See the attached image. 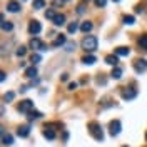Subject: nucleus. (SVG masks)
<instances>
[{
	"instance_id": "obj_7",
	"label": "nucleus",
	"mask_w": 147,
	"mask_h": 147,
	"mask_svg": "<svg viewBox=\"0 0 147 147\" xmlns=\"http://www.w3.org/2000/svg\"><path fill=\"white\" fill-rule=\"evenodd\" d=\"M30 47H32L34 50H47V47L44 45V42H42L40 38H37V37H34V38L30 40Z\"/></svg>"
},
{
	"instance_id": "obj_9",
	"label": "nucleus",
	"mask_w": 147,
	"mask_h": 147,
	"mask_svg": "<svg viewBox=\"0 0 147 147\" xmlns=\"http://www.w3.org/2000/svg\"><path fill=\"white\" fill-rule=\"evenodd\" d=\"M44 137L49 139V140H54L55 139V130L52 129V125H45V129H44Z\"/></svg>"
},
{
	"instance_id": "obj_12",
	"label": "nucleus",
	"mask_w": 147,
	"mask_h": 147,
	"mask_svg": "<svg viewBox=\"0 0 147 147\" xmlns=\"http://www.w3.org/2000/svg\"><path fill=\"white\" fill-rule=\"evenodd\" d=\"M54 24L57 25V27L64 25V24H65V15H64V13H57V15H55V18H54Z\"/></svg>"
},
{
	"instance_id": "obj_35",
	"label": "nucleus",
	"mask_w": 147,
	"mask_h": 147,
	"mask_svg": "<svg viewBox=\"0 0 147 147\" xmlns=\"http://www.w3.org/2000/svg\"><path fill=\"white\" fill-rule=\"evenodd\" d=\"M64 3V0H54V5L57 7V5H62Z\"/></svg>"
},
{
	"instance_id": "obj_20",
	"label": "nucleus",
	"mask_w": 147,
	"mask_h": 147,
	"mask_svg": "<svg viewBox=\"0 0 147 147\" xmlns=\"http://www.w3.org/2000/svg\"><path fill=\"white\" fill-rule=\"evenodd\" d=\"M110 75H112V79H115V80H117V79H120V77H122V69H119V67H114Z\"/></svg>"
},
{
	"instance_id": "obj_11",
	"label": "nucleus",
	"mask_w": 147,
	"mask_h": 147,
	"mask_svg": "<svg viewBox=\"0 0 147 147\" xmlns=\"http://www.w3.org/2000/svg\"><path fill=\"white\" fill-rule=\"evenodd\" d=\"M17 134H18V137H27L28 134H30V127L28 125H20L17 129Z\"/></svg>"
},
{
	"instance_id": "obj_26",
	"label": "nucleus",
	"mask_w": 147,
	"mask_h": 147,
	"mask_svg": "<svg viewBox=\"0 0 147 147\" xmlns=\"http://www.w3.org/2000/svg\"><path fill=\"white\" fill-rule=\"evenodd\" d=\"M139 45L147 50V35H142L140 38H139Z\"/></svg>"
},
{
	"instance_id": "obj_4",
	"label": "nucleus",
	"mask_w": 147,
	"mask_h": 147,
	"mask_svg": "<svg viewBox=\"0 0 147 147\" xmlns=\"http://www.w3.org/2000/svg\"><path fill=\"white\" fill-rule=\"evenodd\" d=\"M34 110V102L32 100H22L18 104V112H22V114H28V112H32Z\"/></svg>"
},
{
	"instance_id": "obj_16",
	"label": "nucleus",
	"mask_w": 147,
	"mask_h": 147,
	"mask_svg": "<svg viewBox=\"0 0 147 147\" xmlns=\"http://www.w3.org/2000/svg\"><path fill=\"white\" fill-rule=\"evenodd\" d=\"M65 40H67V38H65V35H59V37H57V38L54 40V42H52V47L64 45V44H65Z\"/></svg>"
},
{
	"instance_id": "obj_39",
	"label": "nucleus",
	"mask_w": 147,
	"mask_h": 147,
	"mask_svg": "<svg viewBox=\"0 0 147 147\" xmlns=\"http://www.w3.org/2000/svg\"><path fill=\"white\" fill-rule=\"evenodd\" d=\"M146 140H147V134H146Z\"/></svg>"
},
{
	"instance_id": "obj_29",
	"label": "nucleus",
	"mask_w": 147,
	"mask_h": 147,
	"mask_svg": "<svg viewBox=\"0 0 147 147\" xmlns=\"http://www.w3.org/2000/svg\"><path fill=\"white\" fill-rule=\"evenodd\" d=\"M13 97H15V94H13V92H7L3 99H5V102H12V100H13Z\"/></svg>"
},
{
	"instance_id": "obj_1",
	"label": "nucleus",
	"mask_w": 147,
	"mask_h": 147,
	"mask_svg": "<svg viewBox=\"0 0 147 147\" xmlns=\"http://www.w3.org/2000/svg\"><path fill=\"white\" fill-rule=\"evenodd\" d=\"M99 45V40H97V37L94 35H85L82 40V49L85 52H94L95 49Z\"/></svg>"
},
{
	"instance_id": "obj_32",
	"label": "nucleus",
	"mask_w": 147,
	"mask_h": 147,
	"mask_svg": "<svg viewBox=\"0 0 147 147\" xmlns=\"http://www.w3.org/2000/svg\"><path fill=\"white\" fill-rule=\"evenodd\" d=\"M5 79H7V74H5V72H2V70H0V82H3Z\"/></svg>"
},
{
	"instance_id": "obj_6",
	"label": "nucleus",
	"mask_w": 147,
	"mask_h": 147,
	"mask_svg": "<svg viewBox=\"0 0 147 147\" xmlns=\"http://www.w3.org/2000/svg\"><path fill=\"white\" fill-rule=\"evenodd\" d=\"M134 69H136V72L142 74L147 70V60L146 59H137L136 62H134Z\"/></svg>"
},
{
	"instance_id": "obj_28",
	"label": "nucleus",
	"mask_w": 147,
	"mask_h": 147,
	"mask_svg": "<svg viewBox=\"0 0 147 147\" xmlns=\"http://www.w3.org/2000/svg\"><path fill=\"white\" fill-rule=\"evenodd\" d=\"M0 27L3 28V30H5V32H10V30H12V28H13V25H12V24H10V22H3V24H2V25H0Z\"/></svg>"
},
{
	"instance_id": "obj_31",
	"label": "nucleus",
	"mask_w": 147,
	"mask_h": 147,
	"mask_svg": "<svg viewBox=\"0 0 147 147\" xmlns=\"http://www.w3.org/2000/svg\"><path fill=\"white\" fill-rule=\"evenodd\" d=\"M105 3H107V0H95L97 7H105Z\"/></svg>"
},
{
	"instance_id": "obj_36",
	"label": "nucleus",
	"mask_w": 147,
	"mask_h": 147,
	"mask_svg": "<svg viewBox=\"0 0 147 147\" xmlns=\"http://www.w3.org/2000/svg\"><path fill=\"white\" fill-rule=\"evenodd\" d=\"M2 24H3V15L0 13V25H2Z\"/></svg>"
},
{
	"instance_id": "obj_15",
	"label": "nucleus",
	"mask_w": 147,
	"mask_h": 147,
	"mask_svg": "<svg viewBox=\"0 0 147 147\" xmlns=\"http://www.w3.org/2000/svg\"><path fill=\"white\" fill-rule=\"evenodd\" d=\"M130 54V50H129L127 47H119V49H115V55H120V57H127Z\"/></svg>"
},
{
	"instance_id": "obj_40",
	"label": "nucleus",
	"mask_w": 147,
	"mask_h": 147,
	"mask_svg": "<svg viewBox=\"0 0 147 147\" xmlns=\"http://www.w3.org/2000/svg\"><path fill=\"white\" fill-rule=\"evenodd\" d=\"M122 147H127V146H122Z\"/></svg>"
},
{
	"instance_id": "obj_3",
	"label": "nucleus",
	"mask_w": 147,
	"mask_h": 147,
	"mask_svg": "<svg viewBox=\"0 0 147 147\" xmlns=\"http://www.w3.org/2000/svg\"><path fill=\"white\" fill-rule=\"evenodd\" d=\"M137 97V89H134V87H125V89H122V99L124 100H132V99H136Z\"/></svg>"
},
{
	"instance_id": "obj_21",
	"label": "nucleus",
	"mask_w": 147,
	"mask_h": 147,
	"mask_svg": "<svg viewBox=\"0 0 147 147\" xmlns=\"http://www.w3.org/2000/svg\"><path fill=\"white\" fill-rule=\"evenodd\" d=\"M92 27H94V25H92V22H84L82 25H80V30H82L84 34H87V32H90V30H92Z\"/></svg>"
},
{
	"instance_id": "obj_24",
	"label": "nucleus",
	"mask_w": 147,
	"mask_h": 147,
	"mask_svg": "<svg viewBox=\"0 0 147 147\" xmlns=\"http://www.w3.org/2000/svg\"><path fill=\"white\" fill-rule=\"evenodd\" d=\"M42 60V57L38 54H32V57H30V62H32V65H35V64H38Z\"/></svg>"
},
{
	"instance_id": "obj_10",
	"label": "nucleus",
	"mask_w": 147,
	"mask_h": 147,
	"mask_svg": "<svg viewBox=\"0 0 147 147\" xmlns=\"http://www.w3.org/2000/svg\"><path fill=\"white\" fill-rule=\"evenodd\" d=\"M20 9H22V7H20V3H18V2H9V3H7V10L12 12V13H17Z\"/></svg>"
},
{
	"instance_id": "obj_14",
	"label": "nucleus",
	"mask_w": 147,
	"mask_h": 147,
	"mask_svg": "<svg viewBox=\"0 0 147 147\" xmlns=\"http://www.w3.org/2000/svg\"><path fill=\"white\" fill-rule=\"evenodd\" d=\"M25 77H28V79H34V77H37V67H35V65L28 67L27 70H25Z\"/></svg>"
},
{
	"instance_id": "obj_17",
	"label": "nucleus",
	"mask_w": 147,
	"mask_h": 147,
	"mask_svg": "<svg viewBox=\"0 0 147 147\" xmlns=\"http://www.w3.org/2000/svg\"><path fill=\"white\" fill-rule=\"evenodd\" d=\"M28 120H37L42 117V112H38V110H32V112H28Z\"/></svg>"
},
{
	"instance_id": "obj_25",
	"label": "nucleus",
	"mask_w": 147,
	"mask_h": 147,
	"mask_svg": "<svg viewBox=\"0 0 147 147\" xmlns=\"http://www.w3.org/2000/svg\"><path fill=\"white\" fill-rule=\"evenodd\" d=\"M45 7V2L44 0H34V9H44Z\"/></svg>"
},
{
	"instance_id": "obj_23",
	"label": "nucleus",
	"mask_w": 147,
	"mask_h": 147,
	"mask_svg": "<svg viewBox=\"0 0 147 147\" xmlns=\"http://www.w3.org/2000/svg\"><path fill=\"white\" fill-rule=\"evenodd\" d=\"M15 54H17L18 57H24V55L27 54V47H24V45L17 47V50H15Z\"/></svg>"
},
{
	"instance_id": "obj_18",
	"label": "nucleus",
	"mask_w": 147,
	"mask_h": 147,
	"mask_svg": "<svg viewBox=\"0 0 147 147\" xmlns=\"http://www.w3.org/2000/svg\"><path fill=\"white\" fill-rule=\"evenodd\" d=\"M2 142H3L5 146H12V144H13V137H12L10 134H3V136H2Z\"/></svg>"
},
{
	"instance_id": "obj_27",
	"label": "nucleus",
	"mask_w": 147,
	"mask_h": 147,
	"mask_svg": "<svg viewBox=\"0 0 147 147\" xmlns=\"http://www.w3.org/2000/svg\"><path fill=\"white\" fill-rule=\"evenodd\" d=\"M77 28H79V24H77V22H72V24L69 25V34H75Z\"/></svg>"
},
{
	"instance_id": "obj_8",
	"label": "nucleus",
	"mask_w": 147,
	"mask_h": 147,
	"mask_svg": "<svg viewBox=\"0 0 147 147\" xmlns=\"http://www.w3.org/2000/svg\"><path fill=\"white\" fill-rule=\"evenodd\" d=\"M40 30H42V25H40V22H37V20H32V22H30V25H28V32H30L32 35H37V34H40Z\"/></svg>"
},
{
	"instance_id": "obj_37",
	"label": "nucleus",
	"mask_w": 147,
	"mask_h": 147,
	"mask_svg": "<svg viewBox=\"0 0 147 147\" xmlns=\"http://www.w3.org/2000/svg\"><path fill=\"white\" fill-rule=\"evenodd\" d=\"M0 136H3V129L0 127Z\"/></svg>"
},
{
	"instance_id": "obj_2",
	"label": "nucleus",
	"mask_w": 147,
	"mask_h": 147,
	"mask_svg": "<svg viewBox=\"0 0 147 147\" xmlns=\"http://www.w3.org/2000/svg\"><path fill=\"white\" fill-rule=\"evenodd\" d=\"M89 132H90V136L95 139V140H104V130H102L100 124L90 122V124H89Z\"/></svg>"
},
{
	"instance_id": "obj_34",
	"label": "nucleus",
	"mask_w": 147,
	"mask_h": 147,
	"mask_svg": "<svg viewBox=\"0 0 147 147\" xmlns=\"http://www.w3.org/2000/svg\"><path fill=\"white\" fill-rule=\"evenodd\" d=\"M74 89H77V84H75V82L69 84V90H74Z\"/></svg>"
},
{
	"instance_id": "obj_38",
	"label": "nucleus",
	"mask_w": 147,
	"mask_h": 147,
	"mask_svg": "<svg viewBox=\"0 0 147 147\" xmlns=\"http://www.w3.org/2000/svg\"><path fill=\"white\" fill-rule=\"evenodd\" d=\"M114 2H120V0H114Z\"/></svg>"
},
{
	"instance_id": "obj_30",
	"label": "nucleus",
	"mask_w": 147,
	"mask_h": 147,
	"mask_svg": "<svg viewBox=\"0 0 147 147\" xmlns=\"http://www.w3.org/2000/svg\"><path fill=\"white\" fill-rule=\"evenodd\" d=\"M55 15H57V13H55V12H54L52 9H50V10H47V12H45V17H47V18H50V20H54Z\"/></svg>"
},
{
	"instance_id": "obj_22",
	"label": "nucleus",
	"mask_w": 147,
	"mask_h": 147,
	"mask_svg": "<svg viewBox=\"0 0 147 147\" xmlns=\"http://www.w3.org/2000/svg\"><path fill=\"white\" fill-rule=\"evenodd\" d=\"M122 22H124L125 25H134V24H136V18L132 17V15H125V17L122 18Z\"/></svg>"
},
{
	"instance_id": "obj_5",
	"label": "nucleus",
	"mask_w": 147,
	"mask_h": 147,
	"mask_svg": "<svg viewBox=\"0 0 147 147\" xmlns=\"http://www.w3.org/2000/svg\"><path fill=\"white\" fill-rule=\"evenodd\" d=\"M120 129H122V124H120V120H112L109 124V132L112 137H115V136H119L120 134Z\"/></svg>"
},
{
	"instance_id": "obj_13",
	"label": "nucleus",
	"mask_w": 147,
	"mask_h": 147,
	"mask_svg": "<svg viewBox=\"0 0 147 147\" xmlns=\"http://www.w3.org/2000/svg\"><path fill=\"white\" fill-rule=\"evenodd\" d=\"M105 62H107L109 65L117 67V64H119V59H117V55H107V57H105Z\"/></svg>"
},
{
	"instance_id": "obj_19",
	"label": "nucleus",
	"mask_w": 147,
	"mask_h": 147,
	"mask_svg": "<svg viewBox=\"0 0 147 147\" xmlns=\"http://www.w3.org/2000/svg\"><path fill=\"white\" fill-rule=\"evenodd\" d=\"M95 60H97V59H95L94 55H85V57L82 59V62H84L85 65H92V64H95Z\"/></svg>"
},
{
	"instance_id": "obj_33",
	"label": "nucleus",
	"mask_w": 147,
	"mask_h": 147,
	"mask_svg": "<svg viewBox=\"0 0 147 147\" xmlns=\"http://www.w3.org/2000/svg\"><path fill=\"white\" fill-rule=\"evenodd\" d=\"M74 49H75V44H74V42L67 44V50H69V52H70V50H74Z\"/></svg>"
}]
</instances>
